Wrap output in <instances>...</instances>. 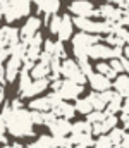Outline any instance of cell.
Returning a JSON list of instances; mask_svg holds the SVG:
<instances>
[{"mask_svg": "<svg viewBox=\"0 0 129 148\" xmlns=\"http://www.w3.org/2000/svg\"><path fill=\"white\" fill-rule=\"evenodd\" d=\"M0 115L5 119V126H7V131L10 136L26 138V136L35 134V131H33L35 124L31 121V112L26 110L24 107L23 109H12L10 103H5Z\"/></svg>", "mask_w": 129, "mask_h": 148, "instance_id": "1", "label": "cell"}, {"mask_svg": "<svg viewBox=\"0 0 129 148\" xmlns=\"http://www.w3.org/2000/svg\"><path fill=\"white\" fill-rule=\"evenodd\" d=\"M3 19L10 24L28 16L31 10V0H0Z\"/></svg>", "mask_w": 129, "mask_h": 148, "instance_id": "2", "label": "cell"}, {"mask_svg": "<svg viewBox=\"0 0 129 148\" xmlns=\"http://www.w3.org/2000/svg\"><path fill=\"white\" fill-rule=\"evenodd\" d=\"M100 40H102V38L98 36V35H89V33H83V31L78 33L76 36L72 38V52H74V55H76L78 59L88 57L89 48H91L93 45L100 43Z\"/></svg>", "mask_w": 129, "mask_h": 148, "instance_id": "3", "label": "cell"}, {"mask_svg": "<svg viewBox=\"0 0 129 148\" xmlns=\"http://www.w3.org/2000/svg\"><path fill=\"white\" fill-rule=\"evenodd\" d=\"M72 23L83 33H89V35L110 33V23L109 21H93L91 17H74Z\"/></svg>", "mask_w": 129, "mask_h": 148, "instance_id": "4", "label": "cell"}, {"mask_svg": "<svg viewBox=\"0 0 129 148\" xmlns=\"http://www.w3.org/2000/svg\"><path fill=\"white\" fill-rule=\"evenodd\" d=\"M60 74H62L66 79H71V81H74V83H78V84H81V86H85L86 79H88L85 74L81 73L78 62L72 60V59H64V60H62V64H60Z\"/></svg>", "mask_w": 129, "mask_h": 148, "instance_id": "5", "label": "cell"}, {"mask_svg": "<svg viewBox=\"0 0 129 148\" xmlns=\"http://www.w3.org/2000/svg\"><path fill=\"white\" fill-rule=\"evenodd\" d=\"M83 90H85V86L71 81V79H64V81L60 79V86L55 93H59V97L62 100H78V97L83 93Z\"/></svg>", "mask_w": 129, "mask_h": 148, "instance_id": "6", "label": "cell"}, {"mask_svg": "<svg viewBox=\"0 0 129 148\" xmlns=\"http://www.w3.org/2000/svg\"><path fill=\"white\" fill-rule=\"evenodd\" d=\"M69 12H72L76 17H93L98 16V10H95L93 3L89 0H74L69 3Z\"/></svg>", "mask_w": 129, "mask_h": 148, "instance_id": "7", "label": "cell"}, {"mask_svg": "<svg viewBox=\"0 0 129 148\" xmlns=\"http://www.w3.org/2000/svg\"><path fill=\"white\" fill-rule=\"evenodd\" d=\"M19 29L14 26H2L0 28V48H7L10 50L12 47H16L19 43Z\"/></svg>", "mask_w": 129, "mask_h": 148, "instance_id": "8", "label": "cell"}, {"mask_svg": "<svg viewBox=\"0 0 129 148\" xmlns=\"http://www.w3.org/2000/svg\"><path fill=\"white\" fill-rule=\"evenodd\" d=\"M40 26H42V21H40L36 16L28 17V21L24 23V26H23V28H21V31H19L21 41H23L24 45H28V41H29L31 38L35 36L36 33H40Z\"/></svg>", "mask_w": 129, "mask_h": 148, "instance_id": "9", "label": "cell"}, {"mask_svg": "<svg viewBox=\"0 0 129 148\" xmlns=\"http://www.w3.org/2000/svg\"><path fill=\"white\" fill-rule=\"evenodd\" d=\"M117 122H119V119L115 117V114H107L102 122H96V124L91 126V131H93V134H96V136L109 134L114 127H117Z\"/></svg>", "mask_w": 129, "mask_h": 148, "instance_id": "10", "label": "cell"}, {"mask_svg": "<svg viewBox=\"0 0 129 148\" xmlns=\"http://www.w3.org/2000/svg\"><path fill=\"white\" fill-rule=\"evenodd\" d=\"M48 127H50V131H52V136H55V138H67V134H71L72 124H71L67 119L55 117L53 122L48 124Z\"/></svg>", "mask_w": 129, "mask_h": 148, "instance_id": "11", "label": "cell"}, {"mask_svg": "<svg viewBox=\"0 0 129 148\" xmlns=\"http://www.w3.org/2000/svg\"><path fill=\"white\" fill-rule=\"evenodd\" d=\"M48 86H50V79H48V77H43V79H33L31 84L21 93V98H31V97H36V95L43 93Z\"/></svg>", "mask_w": 129, "mask_h": 148, "instance_id": "12", "label": "cell"}, {"mask_svg": "<svg viewBox=\"0 0 129 148\" xmlns=\"http://www.w3.org/2000/svg\"><path fill=\"white\" fill-rule=\"evenodd\" d=\"M21 69H23V59L10 55L7 59V66H5V79H7V83H12L19 76Z\"/></svg>", "mask_w": 129, "mask_h": 148, "instance_id": "13", "label": "cell"}, {"mask_svg": "<svg viewBox=\"0 0 129 148\" xmlns=\"http://www.w3.org/2000/svg\"><path fill=\"white\" fill-rule=\"evenodd\" d=\"M88 81H89L93 91H96V93H103V91H109L110 90V79L105 77V76H102V74H98V73L89 74L88 76Z\"/></svg>", "mask_w": 129, "mask_h": 148, "instance_id": "14", "label": "cell"}, {"mask_svg": "<svg viewBox=\"0 0 129 148\" xmlns=\"http://www.w3.org/2000/svg\"><path fill=\"white\" fill-rule=\"evenodd\" d=\"M72 29H74V23H72V19L69 17V14H64L62 16V19H60V28H59V33H57V36H59V41H67L69 38L72 36Z\"/></svg>", "mask_w": 129, "mask_h": 148, "instance_id": "15", "label": "cell"}, {"mask_svg": "<svg viewBox=\"0 0 129 148\" xmlns=\"http://www.w3.org/2000/svg\"><path fill=\"white\" fill-rule=\"evenodd\" d=\"M110 98V90L109 91H103V93H96V91H91L88 95V100L91 102V107L93 110H100L103 112V109L107 107V102Z\"/></svg>", "mask_w": 129, "mask_h": 148, "instance_id": "16", "label": "cell"}, {"mask_svg": "<svg viewBox=\"0 0 129 148\" xmlns=\"http://www.w3.org/2000/svg\"><path fill=\"white\" fill-rule=\"evenodd\" d=\"M52 112H53V115L55 117H60V119H72L74 117V114H76V109H74V105H71L69 102H66V100H62L60 103H57L53 109H52Z\"/></svg>", "mask_w": 129, "mask_h": 148, "instance_id": "17", "label": "cell"}, {"mask_svg": "<svg viewBox=\"0 0 129 148\" xmlns=\"http://www.w3.org/2000/svg\"><path fill=\"white\" fill-rule=\"evenodd\" d=\"M88 57L89 59H112V47L96 43V45H93L89 48Z\"/></svg>", "mask_w": 129, "mask_h": 148, "instance_id": "18", "label": "cell"}, {"mask_svg": "<svg viewBox=\"0 0 129 148\" xmlns=\"http://www.w3.org/2000/svg\"><path fill=\"white\" fill-rule=\"evenodd\" d=\"M35 3L38 5V10H43L46 16H53L60 7V0H35Z\"/></svg>", "mask_w": 129, "mask_h": 148, "instance_id": "19", "label": "cell"}, {"mask_svg": "<svg viewBox=\"0 0 129 148\" xmlns=\"http://www.w3.org/2000/svg\"><path fill=\"white\" fill-rule=\"evenodd\" d=\"M122 109V97L117 93V91H110V98L107 102V107H105V114H115Z\"/></svg>", "mask_w": 129, "mask_h": 148, "instance_id": "20", "label": "cell"}, {"mask_svg": "<svg viewBox=\"0 0 129 148\" xmlns=\"http://www.w3.org/2000/svg\"><path fill=\"white\" fill-rule=\"evenodd\" d=\"M114 88H115V91H117L121 97L129 98V76L128 74L117 76L115 81H114Z\"/></svg>", "mask_w": 129, "mask_h": 148, "instance_id": "21", "label": "cell"}, {"mask_svg": "<svg viewBox=\"0 0 129 148\" xmlns=\"http://www.w3.org/2000/svg\"><path fill=\"white\" fill-rule=\"evenodd\" d=\"M29 109L36 112H52V102H50L48 97L35 98L33 102H29Z\"/></svg>", "mask_w": 129, "mask_h": 148, "instance_id": "22", "label": "cell"}, {"mask_svg": "<svg viewBox=\"0 0 129 148\" xmlns=\"http://www.w3.org/2000/svg\"><path fill=\"white\" fill-rule=\"evenodd\" d=\"M33 79H43V77H48L50 74V64H43V62H36L35 67L29 71Z\"/></svg>", "mask_w": 129, "mask_h": 148, "instance_id": "23", "label": "cell"}, {"mask_svg": "<svg viewBox=\"0 0 129 148\" xmlns=\"http://www.w3.org/2000/svg\"><path fill=\"white\" fill-rule=\"evenodd\" d=\"M71 133H72V134H93V131H91V124H89L88 121L74 122L72 127H71Z\"/></svg>", "mask_w": 129, "mask_h": 148, "instance_id": "24", "label": "cell"}, {"mask_svg": "<svg viewBox=\"0 0 129 148\" xmlns=\"http://www.w3.org/2000/svg\"><path fill=\"white\" fill-rule=\"evenodd\" d=\"M74 109H76V112H79V114H83V115H88L89 112H93L91 102L88 100V97H86V98H78Z\"/></svg>", "mask_w": 129, "mask_h": 148, "instance_id": "25", "label": "cell"}, {"mask_svg": "<svg viewBox=\"0 0 129 148\" xmlns=\"http://www.w3.org/2000/svg\"><path fill=\"white\" fill-rule=\"evenodd\" d=\"M96 73L102 74V76H105V77H109V79H114V77H117V73L110 67V64H105V62H100V64H96Z\"/></svg>", "mask_w": 129, "mask_h": 148, "instance_id": "26", "label": "cell"}, {"mask_svg": "<svg viewBox=\"0 0 129 148\" xmlns=\"http://www.w3.org/2000/svg\"><path fill=\"white\" fill-rule=\"evenodd\" d=\"M31 81H33V77H31L29 71L21 69V73H19V93H23V91L31 84Z\"/></svg>", "mask_w": 129, "mask_h": 148, "instance_id": "27", "label": "cell"}, {"mask_svg": "<svg viewBox=\"0 0 129 148\" xmlns=\"http://www.w3.org/2000/svg\"><path fill=\"white\" fill-rule=\"evenodd\" d=\"M124 134H126V131H124V129H121V127H114L107 136L110 138V141H112V145H114V147H119V145H121V141H122V138H124Z\"/></svg>", "mask_w": 129, "mask_h": 148, "instance_id": "28", "label": "cell"}, {"mask_svg": "<svg viewBox=\"0 0 129 148\" xmlns=\"http://www.w3.org/2000/svg\"><path fill=\"white\" fill-rule=\"evenodd\" d=\"M78 66H79L81 73L85 74L86 77H88L89 74H93V67H91V64H89V57H81V59H78Z\"/></svg>", "mask_w": 129, "mask_h": 148, "instance_id": "29", "label": "cell"}, {"mask_svg": "<svg viewBox=\"0 0 129 148\" xmlns=\"http://www.w3.org/2000/svg\"><path fill=\"white\" fill-rule=\"evenodd\" d=\"M105 112H100V110H93V112H89L88 115H86V121L93 126V124H96V122H102L103 119H105Z\"/></svg>", "mask_w": 129, "mask_h": 148, "instance_id": "30", "label": "cell"}, {"mask_svg": "<svg viewBox=\"0 0 129 148\" xmlns=\"http://www.w3.org/2000/svg\"><path fill=\"white\" fill-rule=\"evenodd\" d=\"M93 147L95 148H114V145H112V141H110V138L107 134H102V136L96 138V141L93 143Z\"/></svg>", "mask_w": 129, "mask_h": 148, "instance_id": "31", "label": "cell"}, {"mask_svg": "<svg viewBox=\"0 0 129 148\" xmlns=\"http://www.w3.org/2000/svg\"><path fill=\"white\" fill-rule=\"evenodd\" d=\"M53 57L55 59H67V55H66V48H64V45H62V41H55V47H53Z\"/></svg>", "mask_w": 129, "mask_h": 148, "instance_id": "32", "label": "cell"}, {"mask_svg": "<svg viewBox=\"0 0 129 148\" xmlns=\"http://www.w3.org/2000/svg\"><path fill=\"white\" fill-rule=\"evenodd\" d=\"M60 19H62V16H57V14H53V16H52V19H50V33H53V35H57V33H59Z\"/></svg>", "mask_w": 129, "mask_h": 148, "instance_id": "33", "label": "cell"}, {"mask_svg": "<svg viewBox=\"0 0 129 148\" xmlns=\"http://www.w3.org/2000/svg\"><path fill=\"white\" fill-rule=\"evenodd\" d=\"M31 121L33 124H40V126H45V112H36V110H31Z\"/></svg>", "mask_w": 129, "mask_h": 148, "instance_id": "34", "label": "cell"}, {"mask_svg": "<svg viewBox=\"0 0 129 148\" xmlns=\"http://www.w3.org/2000/svg\"><path fill=\"white\" fill-rule=\"evenodd\" d=\"M105 41L109 43V47H124V40H121V38L115 36V35H109Z\"/></svg>", "mask_w": 129, "mask_h": 148, "instance_id": "35", "label": "cell"}, {"mask_svg": "<svg viewBox=\"0 0 129 148\" xmlns=\"http://www.w3.org/2000/svg\"><path fill=\"white\" fill-rule=\"evenodd\" d=\"M5 133H7V126H5V119L0 115V141L3 145H7V138H5Z\"/></svg>", "mask_w": 129, "mask_h": 148, "instance_id": "36", "label": "cell"}, {"mask_svg": "<svg viewBox=\"0 0 129 148\" xmlns=\"http://www.w3.org/2000/svg\"><path fill=\"white\" fill-rule=\"evenodd\" d=\"M110 67L115 71V73H122L124 71V67H122V62H121V59H112L110 60Z\"/></svg>", "mask_w": 129, "mask_h": 148, "instance_id": "37", "label": "cell"}, {"mask_svg": "<svg viewBox=\"0 0 129 148\" xmlns=\"http://www.w3.org/2000/svg\"><path fill=\"white\" fill-rule=\"evenodd\" d=\"M9 57H10V50H7V48H0V66H2Z\"/></svg>", "mask_w": 129, "mask_h": 148, "instance_id": "38", "label": "cell"}, {"mask_svg": "<svg viewBox=\"0 0 129 148\" xmlns=\"http://www.w3.org/2000/svg\"><path fill=\"white\" fill-rule=\"evenodd\" d=\"M119 148H129V133L124 134V138H122V141H121Z\"/></svg>", "mask_w": 129, "mask_h": 148, "instance_id": "39", "label": "cell"}, {"mask_svg": "<svg viewBox=\"0 0 129 148\" xmlns=\"http://www.w3.org/2000/svg\"><path fill=\"white\" fill-rule=\"evenodd\" d=\"M5 83H7V79H5V67L0 66V86H3Z\"/></svg>", "mask_w": 129, "mask_h": 148, "instance_id": "40", "label": "cell"}, {"mask_svg": "<svg viewBox=\"0 0 129 148\" xmlns=\"http://www.w3.org/2000/svg\"><path fill=\"white\" fill-rule=\"evenodd\" d=\"M121 24L129 26V10H124V16H122V21H121Z\"/></svg>", "mask_w": 129, "mask_h": 148, "instance_id": "41", "label": "cell"}, {"mask_svg": "<svg viewBox=\"0 0 129 148\" xmlns=\"http://www.w3.org/2000/svg\"><path fill=\"white\" fill-rule=\"evenodd\" d=\"M121 62H122V67H124V71H126V73H129V60L124 57V55L121 57Z\"/></svg>", "mask_w": 129, "mask_h": 148, "instance_id": "42", "label": "cell"}, {"mask_svg": "<svg viewBox=\"0 0 129 148\" xmlns=\"http://www.w3.org/2000/svg\"><path fill=\"white\" fill-rule=\"evenodd\" d=\"M122 114H126V115H129V98H126V102L122 103Z\"/></svg>", "mask_w": 129, "mask_h": 148, "instance_id": "43", "label": "cell"}, {"mask_svg": "<svg viewBox=\"0 0 129 148\" xmlns=\"http://www.w3.org/2000/svg\"><path fill=\"white\" fill-rule=\"evenodd\" d=\"M3 98H5V91H3V88L0 86V105L3 103Z\"/></svg>", "mask_w": 129, "mask_h": 148, "instance_id": "44", "label": "cell"}, {"mask_svg": "<svg viewBox=\"0 0 129 148\" xmlns=\"http://www.w3.org/2000/svg\"><path fill=\"white\" fill-rule=\"evenodd\" d=\"M124 57L129 60V45H126V48H124Z\"/></svg>", "mask_w": 129, "mask_h": 148, "instance_id": "45", "label": "cell"}, {"mask_svg": "<svg viewBox=\"0 0 129 148\" xmlns=\"http://www.w3.org/2000/svg\"><path fill=\"white\" fill-rule=\"evenodd\" d=\"M72 148H89V147H83V145H74Z\"/></svg>", "mask_w": 129, "mask_h": 148, "instance_id": "46", "label": "cell"}, {"mask_svg": "<svg viewBox=\"0 0 129 148\" xmlns=\"http://www.w3.org/2000/svg\"><path fill=\"white\" fill-rule=\"evenodd\" d=\"M2 148H16V147H10V145H3Z\"/></svg>", "mask_w": 129, "mask_h": 148, "instance_id": "47", "label": "cell"}, {"mask_svg": "<svg viewBox=\"0 0 129 148\" xmlns=\"http://www.w3.org/2000/svg\"><path fill=\"white\" fill-rule=\"evenodd\" d=\"M2 17H3V14H2V7H0V19H2Z\"/></svg>", "mask_w": 129, "mask_h": 148, "instance_id": "48", "label": "cell"}]
</instances>
